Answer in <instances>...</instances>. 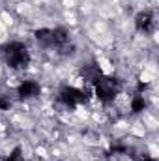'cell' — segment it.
I'll return each instance as SVG.
<instances>
[{"label":"cell","mask_w":159,"mask_h":161,"mask_svg":"<svg viewBox=\"0 0 159 161\" xmlns=\"http://www.w3.org/2000/svg\"><path fill=\"white\" fill-rule=\"evenodd\" d=\"M4 54H6V60H8V64H9L11 68H15V69H19V68H25V66L30 62L28 49H26L23 43H19V41H15V43H9V45L4 49Z\"/></svg>","instance_id":"cell-1"},{"label":"cell","mask_w":159,"mask_h":161,"mask_svg":"<svg viewBox=\"0 0 159 161\" xmlns=\"http://www.w3.org/2000/svg\"><path fill=\"white\" fill-rule=\"evenodd\" d=\"M96 84V96L101 101H111L116 94H118V80L111 79V77H99L94 82Z\"/></svg>","instance_id":"cell-2"},{"label":"cell","mask_w":159,"mask_h":161,"mask_svg":"<svg viewBox=\"0 0 159 161\" xmlns=\"http://www.w3.org/2000/svg\"><path fill=\"white\" fill-rule=\"evenodd\" d=\"M60 101L64 105H68V107H75L82 101H86V94L77 90V88H73V86H69V88H64L60 92Z\"/></svg>","instance_id":"cell-3"},{"label":"cell","mask_w":159,"mask_h":161,"mask_svg":"<svg viewBox=\"0 0 159 161\" xmlns=\"http://www.w3.org/2000/svg\"><path fill=\"white\" fill-rule=\"evenodd\" d=\"M135 25H137V28H139L140 32H150L152 26H154V17H152V13H150V11L139 13L137 19H135Z\"/></svg>","instance_id":"cell-4"},{"label":"cell","mask_w":159,"mask_h":161,"mask_svg":"<svg viewBox=\"0 0 159 161\" xmlns=\"http://www.w3.org/2000/svg\"><path fill=\"white\" fill-rule=\"evenodd\" d=\"M38 94H40V84L34 82V80H25L19 86V96L21 97H34Z\"/></svg>","instance_id":"cell-5"},{"label":"cell","mask_w":159,"mask_h":161,"mask_svg":"<svg viewBox=\"0 0 159 161\" xmlns=\"http://www.w3.org/2000/svg\"><path fill=\"white\" fill-rule=\"evenodd\" d=\"M82 75L90 80V82H96V80L101 77V71H99L96 66H86V68L82 69Z\"/></svg>","instance_id":"cell-6"},{"label":"cell","mask_w":159,"mask_h":161,"mask_svg":"<svg viewBox=\"0 0 159 161\" xmlns=\"http://www.w3.org/2000/svg\"><path fill=\"white\" fill-rule=\"evenodd\" d=\"M144 105H146V103H144V97H142V96H137V97L131 101V107H133L135 113H140V111L144 109Z\"/></svg>","instance_id":"cell-7"},{"label":"cell","mask_w":159,"mask_h":161,"mask_svg":"<svg viewBox=\"0 0 159 161\" xmlns=\"http://www.w3.org/2000/svg\"><path fill=\"white\" fill-rule=\"evenodd\" d=\"M8 161H25L23 156H21V148H15V150L11 152V156L8 158Z\"/></svg>","instance_id":"cell-8"},{"label":"cell","mask_w":159,"mask_h":161,"mask_svg":"<svg viewBox=\"0 0 159 161\" xmlns=\"http://www.w3.org/2000/svg\"><path fill=\"white\" fill-rule=\"evenodd\" d=\"M0 109H9V101L6 97H0Z\"/></svg>","instance_id":"cell-9"},{"label":"cell","mask_w":159,"mask_h":161,"mask_svg":"<svg viewBox=\"0 0 159 161\" xmlns=\"http://www.w3.org/2000/svg\"><path fill=\"white\" fill-rule=\"evenodd\" d=\"M142 161H154V159H142Z\"/></svg>","instance_id":"cell-10"}]
</instances>
